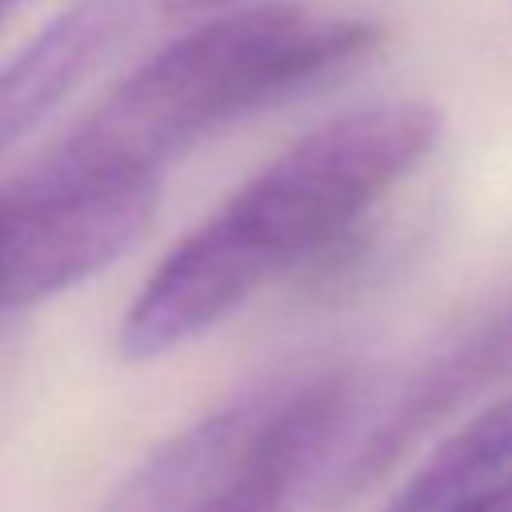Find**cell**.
Wrapping results in <instances>:
<instances>
[{
    "instance_id": "cell-1",
    "label": "cell",
    "mask_w": 512,
    "mask_h": 512,
    "mask_svg": "<svg viewBox=\"0 0 512 512\" xmlns=\"http://www.w3.org/2000/svg\"><path fill=\"white\" fill-rule=\"evenodd\" d=\"M440 140V108L384 100L352 108L260 168L144 280L120 320V352L156 360L244 304L260 284L336 244Z\"/></svg>"
},
{
    "instance_id": "cell-2",
    "label": "cell",
    "mask_w": 512,
    "mask_h": 512,
    "mask_svg": "<svg viewBox=\"0 0 512 512\" xmlns=\"http://www.w3.org/2000/svg\"><path fill=\"white\" fill-rule=\"evenodd\" d=\"M376 40L380 28L372 20L336 8H216L120 80L48 168L160 172L164 160L216 128L352 68Z\"/></svg>"
},
{
    "instance_id": "cell-3",
    "label": "cell",
    "mask_w": 512,
    "mask_h": 512,
    "mask_svg": "<svg viewBox=\"0 0 512 512\" xmlns=\"http://www.w3.org/2000/svg\"><path fill=\"white\" fill-rule=\"evenodd\" d=\"M160 172L44 168L0 196V308H32L120 260L152 224Z\"/></svg>"
},
{
    "instance_id": "cell-4",
    "label": "cell",
    "mask_w": 512,
    "mask_h": 512,
    "mask_svg": "<svg viewBox=\"0 0 512 512\" xmlns=\"http://www.w3.org/2000/svg\"><path fill=\"white\" fill-rule=\"evenodd\" d=\"M512 376V296L492 312L476 316L460 336H452L436 356H428L404 388L380 408L376 424L352 444L340 476L332 480L328 500H348L384 476L420 436H428L440 420L460 412L480 392L496 388Z\"/></svg>"
},
{
    "instance_id": "cell-5",
    "label": "cell",
    "mask_w": 512,
    "mask_h": 512,
    "mask_svg": "<svg viewBox=\"0 0 512 512\" xmlns=\"http://www.w3.org/2000/svg\"><path fill=\"white\" fill-rule=\"evenodd\" d=\"M144 4L148 0H72L0 68V156L128 40Z\"/></svg>"
},
{
    "instance_id": "cell-6",
    "label": "cell",
    "mask_w": 512,
    "mask_h": 512,
    "mask_svg": "<svg viewBox=\"0 0 512 512\" xmlns=\"http://www.w3.org/2000/svg\"><path fill=\"white\" fill-rule=\"evenodd\" d=\"M352 396L348 376H312L288 384L256 456L184 512H288L300 480L352 420Z\"/></svg>"
},
{
    "instance_id": "cell-7",
    "label": "cell",
    "mask_w": 512,
    "mask_h": 512,
    "mask_svg": "<svg viewBox=\"0 0 512 512\" xmlns=\"http://www.w3.org/2000/svg\"><path fill=\"white\" fill-rule=\"evenodd\" d=\"M284 388L252 392L156 448L104 512H184L232 480L260 448Z\"/></svg>"
},
{
    "instance_id": "cell-8",
    "label": "cell",
    "mask_w": 512,
    "mask_h": 512,
    "mask_svg": "<svg viewBox=\"0 0 512 512\" xmlns=\"http://www.w3.org/2000/svg\"><path fill=\"white\" fill-rule=\"evenodd\" d=\"M512 464V396L492 404L444 448H436L420 472L396 492L388 512H444L460 496L476 492Z\"/></svg>"
},
{
    "instance_id": "cell-9",
    "label": "cell",
    "mask_w": 512,
    "mask_h": 512,
    "mask_svg": "<svg viewBox=\"0 0 512 512\" xmlns=\"http://www.w3.org/2000/svg\"><path fill=\"white\" fill-rule=\"evenodd\" d=\"M444 512H512V480H504V484L488 480L476 492H468L456 504H448Z\"/></svg>"
},
{
    "instance_id": "cell-10",
    "label": "cell",
    "mask_w": 512,
    "mask_h": 512,
    "mask_svg": "<svg viewBox=\"0 0 512 512\" xmlns=\"http://www.w3.org/2000/svg\"><path fill=\"white\" fill-rule=\"evenodd\" d=\"M164 16H200V12H216V8H228L236 0H152Z\"/></svg>"
},
{
    "instance_id": "cell-11",
    "label": "cell",
    "mask_w": 512,
    "mask_h": 512,
    "mask_svg": "<svg viewBox=\"0 0 512 512\" xmlns=\"http://www.w3.org/2000/svg\"><path fill=\"white\" fill-rule=\"evenodd\" d=\"M12 4H16V0H0V16H4V12L12 8Z\"/></svg>"
}]
</instances>
